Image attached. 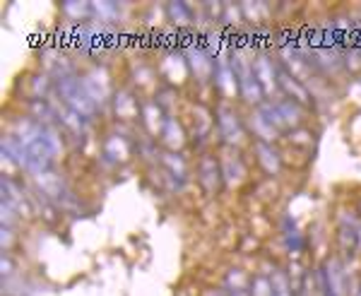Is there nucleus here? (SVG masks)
I'll return each mask as SVG.
<instances>
[{
  "instance_id": "nucleus-1",
  "label": "nucleus",
  "mask_w": 361,
  "mask_h": 296,
  "mask_svg": "<svg viewBox=\"0 0 361 296\" xmlns=\"http://www.w3.org/2000/svg\"><path fill=\"white\" fill-rule=\"evenodd\" d=\"M56 90L63 99V106H68L70 111L80 113L82 118H92V116L97 113L94 99H92L90 92H87L82 78H78L75 73L56 78Z\"/></svg>"
},
{
  "instance_id": "nucleus-2",
  "label": "nucleus",
  "mask_w": 361,
  "mask_h": 296,
  "mask_svg": "<svg viewBox=\"0 0 361 296\" xmlns=\"http://www.w3.org/2000/svg\"><path fill=\"white\" fill-rule=\"evenodd\" d=\"M231 68H234V73H236V78H238V94H241L243 101H248V104H265L263 99H265V92H263V87H260L258 82V78H255V73H253V66H248V63H243V58H234L231 61Z\"/></svg>"
},
{
  "instance_id": "nucleus-3",
  "label": "nucleus",
  "mask_w": 361,
  "mask_h": 296,
  "mask_svg": "<svg viewBox=\"0 0 361 296\" xmlns=\"http://www.w3.org/2000/svg\"><path fill=\"white\" fill-rule=\"evenodd\" d=\"M214 121H217V130L226 144H241L246 132H243V123L234 109H229L226 104H219L217 111H214Z\"/></svg>"
},
{
  "instance_id": "nucleus-4",
  "label": "nucleus",
  "mask_w": 361,
  "mask_h": 296,
  "mask_svg": "<svg viewBox=\"0 0 361 296\" xmlns=\"http://www.w3.org/2000/svg\"><path fill=\"white\" fill-rule=\"evenodd\" d=\"M197 178H200V185L207 190L209 195L217 193L222 188V164H219L217 156L212 154H202V159L197 161Z\"/></svg>"
},
{
  "instance_id": "nucleus-5",
  "label": "nucleus",
  "mask_w": 361,
  "mask_h": 296,
  "mask_svg": "<svg viewBox=\"0 0 361 296\" xmlns=\"http://www.w3.org/2000/svg\"><path fill=\"white\" fill-rule=\"evenodd\" d=\"M188 70L195 75L200 82L214 80V70H217V63H214L212 54H207L202 46H190L188 49Z\"/></svg>"
},
{
  "instance_id": "nucleus-6",
  "label": "nucleus",
  "mask_w": 361,
  "mask_h": 296,
  "mask_svg": "<svg viewBox=\"0 0 361 296\" xmlns=\"http://www.w3.org/2000/svg\"><path fill=\"white\" fill-rule=\"evenodd\" d=\"M277 80H279V90L287 94V99H292L299 106H308L311 104V92L304 85V80H299L296 75L284 70V68H277Z\"/></svg>"
},
{
  "instance_id": "nucleus-7",
  "label": "nucleus",
  "mask_w": 361,
  "mask_h": 296,
  "mask_svg": "<svg viewBox=\"0 0 361 296\" xmlns=\"http://www.w3.org/2000/svg\"><path fill=\"white\" fill-rule=\"evenodd\" d=\"M82 82L87 87V92H90V97L94 99L97 106H102V104L109 101V97H111V82H109V75L104 70L87 73L82 78Z\"/></svg>"
},
{
  "instance_id": "nucleus-8",
  "label": "nucleus",
  "mask_w": 361,
  "mask_h": 296,
  "mask_svg": "<svg viewBox=\"0 0 361 296\" xmlns=\"http://www.w3.org/2000/svg\"><path fill=\"white\" fill-rule=\"evenodd\" d=\"M320 280H323V292L328 296H342L345 292V268L340 260H328Z\"/></svg>"
},
{
  "instance_id": "nucleus-9",
  "label": "nucleus",
  "mask_w": 361,
  "mask_h": 296,
  "mask_svg": "<svg viewBox=\"0 0 361 296\" xmlns=\"http://www.w3.org/2000/svg\"><path fill=\"white\" fill-rule=\"evenodd\" d=\"M253 73L258 78L260 87H263L265 94H272V92L279 90V80H277V68L272 66L270 58L258 56V61L253 63Z\"/></svg>"
},
{
  "instance_id": "nucleus-10",
  "label": "nucleus",
  "mask_w": 361,
  "mask_h": 296,
  "mask_svg": "<svg viewBox=\"0 0 361 296\" xmlns=\"http://www.w3.org/2000/svg\"><path fill=\"white\" fill-rule=\"evenodd\" d=\"M114 111L121 121H133V118H137L140 111H142V104H140L128 90H118L114 94Z\"/></svg>"
},
{
  "instance_id": "nucleus-11",
  "label": "nucleus",
  "mask_w": 361,
  "mask_h": 296,
  "mask_svg": "<svg viewBox=\"0 0 361 296\" xmlns=\"http://www.w3.org/2000/svg\"><path fill=\"white\" fill-rule=\"evenodd\" d=\"M214 87L222 92V97H234L238 94V78L231 68V63L219 61L217 70H214Z\"/></svg>"
},
{
  "instance_id": "nucleus-12",
  "label": "nucleus",
  "mask_w": 361,
  "mask_h": 296,
  "mask_svg": "<svg viewBox=\"0 0 361 296\" xmlns=\"http://www.w3.org/2000/svg\"><path fill=\"white\" fill-rule=\"evenodd\" d=\"M275 109H277L279 118H282L284 128L296 130V128L304 123V106H299V104L292 101V99H277Z\"/></svg>"
},
{
  "instance_id": "nucleus-13",
  "label": "nucleus",
  "mask_w": 361,
  "mask_h": 296,
  "mask_svg": "<svg viewBox=\"0 0 361 296\" xmlns=\"http://www.w3.org/2000/svg\"><path fill=\"white\" fill-rule=\"evenodd\" d=\"M255 154H258V164L263 166L265 173H270V176H277L279 169H282V156L275 147H272L270 142H255Z\"/></svg>"
},
{
  "instance_id": "nucleus-14",
  "label": "nucleus",
  "mask_w": 361,
  "mask_h": 296,
  "mask_svg": "<svg viewBox=\"0 0 361 296\" xmlns=\"http://www.w3.org/2000/svg\"><path fill=\"white\" fill-rule=\"evenodd\" d=\"M161 142H164V147L169 152H178L180 147L185 144V132H183V125L178 123L176 118H171V116H166V123L161 128Z\"/></svg>"
},
{
  "instance_id": "nucleus-15",
  "label": "nucleus",
  "mask_w": 361,
  "mask_h": 296,
  "mask_svg": "<svg viewBox=\"0 0 361 296\" xmlns=\"http://www.w3.org/2000/svg\"><path fill=\"white\" fill-rule=\"evenodd\" d=\"M140 116H142V123H145V128H147V132H152V135L161 132V128H164V123H166L164 109H161L159 101H145Z\"/></svg>"
},
{
  "instance_id": "nucleus-16",
  "label": "nucleus",
  "mask_w": 361,
  "mask_h": 296,
  "mask_svg": "<svg viewBox=\"0 0 361 296\" xmlns=\"http://www.w3.org/2000/svg\"><path fill=\"white\" fill-rule=\"evenodd\" d=\"M250 128H253L255 137H258L260 142H270L272 144L277 140V135H279V130L270 123V118H267L260 109H255V111L250 113Z\"/></svg>"
},
{
  "instance_id": "nucleus-17",
  "label": "nucleus",
  "mask_w": 361,
  "mask_h": 296,
  "mask_svg": "<svg viewBox=\"0 0 361 296\" xmlns=\"http://www.w3.org/2000/svg\"><path fill=\"white\" fill-rule=\"evenodd\" d=\"M161 164H164V169L169 171V176L176 181V185L183 183L185 176H188V166H185L183 156L178 152H164L161 154Z\"/></svg>"
},
{
  "instance_id": "nucleus-18",
  "label": "nucleus",
  "mask_w": 361,
  "mask_h": 296,
  "mask_svg": "<svg viewBox=\"0 0 361 296\" xmlns=\"http://www.w3.org/2000/svg\"><path fill=\"white\" fill-rule=\"evenodd\" d=\"M357 243H359V226H357V222H352V219H349V224H347V219H342V224H340V248L347 255H352L354 251H357Z\"/></svg>"
},
{
  "instance_id": "nucleus-19",
  "label": "nucleus",
  "mask_w": 361,
  "mask_h": 296,
  "mask_svg": "<svg viewBox=\"0 0 361 296\" xmlns=\"http://www.w3.org/2000/svg\"><path fill=\"white\" fill-rule=\"evenodd\" d=\"M222 176H224V181L226 183H234V181H241L243 176H246V169H243V164H241V159H238L236 154H231V152H226L222 156Z\"/></svg>"
},
{
  "instance_id": "nucleus-20",
  "label": "nucleus",
  "mask_w": 361,
  "mask_h": 296,
  "mask_svg": "<svg viewBox=\"0 0 361 296\" xmlns=\"http://www.w3.org/2000/svg\"><path fill=\"white\" fill-rule=\"evenodd\" d=\"M104 152H106V156H111L114 161H126L128 156H130L133 147H130V142H128L126 137L111 135L106 140V144H104Z\"/></svg>"
},
{
  "instance_id": "nucleus-21",
  "label": "nucleus",
  "mask_w": 361,
  "mask_h": 296,
  "mask_svg": "<svg viewBox=\"0 0 361 296\" xmlns=\"http://www.w3.org/2000/svg\"><path fill=\"white\" fill-rule=\"evenodd\" d=\"M166 17L169 22H173L176 27H188L193 22V13L185 3H169L166 5Z\"/></svg>"
},
{
  "instance_id": "nucleus-22",
  "label": "nucleus",
  "mask_w": 361,
  "mask_h": 296,
  "mask_svg": "<svg viewBox=\"0 0 361 296\" xmlns=\"http://www.w3.org/2000/svg\"><path fill=\"white\" fill-rule=\"evenodd\" d=\"M61 8H63V13H66L68 17H73V20H90V17L94 15L92 3H75V0H66Z\"/></svg>"
},
{
  "instance_id": "nucleus-23",
  "label": "nucleus",
  "mask_w": 361,
  "mask_h": 296,
  "mask_svg": "<svg viewBox=\"0 0 361 296\" xmlns=\"http://www.w3.org/2000/svg\"><path fill=\"white\" fill-rule=\"evenodd\" d=\"M250 280L243 275V270H229L226 275V292H248Z\"/></svg>"
},
{
  "instance_id": "nucleus-24",
  "label": "nucleus",
  "mask_w": 361,
  "mask_h": 296,
  "mask_svg": "<svg viewBox=\"0 0 361 296\" xmlns=\"http://www.w3.org/2000/svg\"><path fill=\"white\" fill-rule=\"evenodd\" d=\"M250 296H272V280L265 275H255L250 280V289H248Z\"/></svg>"
},
{
  "instance_id": "nucleus-25",
  "label": "nucleus",
  "mask_w": 361,
  "mask_h": 296,
  "mask_svg": "<svg viewBox=\"0 0 361 296\" xmlns=\"http://www.w3.org/2000/svg\"><path fill=\"white\" fill-rule=\"evenodd\" d=\"M92 10L102 22H111L118 17V5L116 3H92Z\"/></svg>"
},
{
  "instance_id": "nucleus-26",
  "label": "nucleus",
  "mask_w": 361,
  "mask_h": 296,
  "mask_svg": "<svg viewBox=\"0 0 361 296\" xmlns=\"http://www.w3.org/2000/svg\"><path fill=\"white\" fill-rule=\"evenodd\" d=\"M270 280H272V296H292V292H289V284H287V277H284L282 272H275Z\"/></svg>"
},
{
  "instance_id": "nucleus-27",
  "label": "nucleus",
  "mask_w": 361,
  "mask_h": 296,
  "mask_svg": "<svg viewBox=\"0 0 361 296\" xmlns=\"http://www.w3.org/2000/svg\"><path fill=\"white\" fill-rule=\"evenodd\" d=\"M13 270H15L13 260H10V255L5 253V255H3V275H5V277H10V275H13Z\"/></svg>"
},
{
  "instance_id": "nucleus-28",
  "label": "nucleus",
  "mask_w": 361,
  "mask_h": 296,
  "mask_svg": "<svg viewBox=\"0 0 361 296\" xmlns=\"http://www.w3.org/2000/svg\"><path fill=\"white\" fill-rule=\"evenodd\" d=\"M10 243H13V229L3 226V248H10Z\"/></svg>"
},
{
  "instance_id": "nucleus-29",
  "label": "nucleus",
  "mask_w": 361,
  "mask_h": 296,
  "mask_svg": "<svg viewBox=\"0 0 361 296\" xmlns=\"http://www.w3.org/2000/svg\"><path fill=\"white\" fill-rule=\"evenodd\" d=\"M359 214H361V202H359Z\"/></svg>"
},
{
  "instance_id": "nucleus-30",
  "label": "nucleus",
  "mask_w": 361,
  "mask_h": 296,
  "mask_svg": "<svg viewBox=\"0 0 361 296\" xmlns=\"http://www.w3.org/2000/svg\"><path fill=\"white\" fill-rule=\"evenodd\" d=\"M357 296H361V292H359V294H357Z\"/></svg>"
}]
</instances>
